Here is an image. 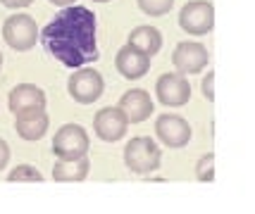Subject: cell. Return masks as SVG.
I'll list each match as a JSON object with an SVG mask.
<instances>
[{
	"instance_id": "1",
	"label": "cell",
	"mask_w": 255,
	"mask_h": 214,
	"mask_svg": "<svg viewBox=\"0 0 255 214\" xmlns=\"http://www.w3.org/2000/svg\"><path fill=\"white\" fill-rule=\"evenodd\" d=\"M98 22L96 14L84 5H67L53 22L38 34L48 55L69 69H79L98 60Z\"/></svg>"
},
{
	"instance_id": "2",
	"label": "cell",
	"mask_w": 255,
	"mask_h": 214,
	"mask_svg": "<svg viewBox=\"0 0 255 214\" xmlns=\"http://www.w3.org/2000/svg\"><path fill=\"white\" fill-rule=\"evenodd\" d=\"M160 162H162V150L148 136H136L124 147V164L138 176H148L160 169Z\"/></svg>"
},
{
	"instance_id": "3",
	"label": "cell",
	"mask_w": 255,
	"mask_h": 214,
	"mask_svg": "<svg viewBox=\"0 0 255 214\" xmlns=\"http://www.w3.org/2000/svg\"><path fill=\"white\" fill-rule=\"evenodd\" d=\"M91 150V141L86 129L79 124H65L53 136V152L57 159H79L86 157Z\"/></svg>"
},
{
	"instance_id": "4",
	"label": "cell",
	"mask_w": 255,
	"mask_h": 214,
	"mask_svg": "<svg viewBox=\"0 0 255 214\" xmlns=\"http://www.w3.org/2000/svg\"><path fill=\"white\" fill-rule=\"evenodd\" d=\"M67 93L79 105H91V102L100 100V95L105 93V81L96 69L79 67L67 81Z\"/></svg>"
},
{
	"instance_id": "5",
	"label": "cell",
	"mask_w": 255,
	"mask_h": 214,
	"mask_svg": "<svg viewBox=\"0 0 255 214\" xmlns=\"http://www.w3.org/2000/svg\"><path fill=\"white\" fill-rule=\"evenodd\" d=\"M2 38L17 53L31 50L38 41V26L31 14H12L2 24Z\"/></svg>"
},
{
	"instance_id": "6",
	"label": "cell",
	"mask_w": 255,
	"mask_h": 214,
	"mask_svg": "<svg viewBox=\"0 0 255 214\" xmlns=\"http://www.w3.org/2000/svg\"><path fill=\"white\" fill-rule=\"evenodd\" d=\"M179 26L189 36H205L215 26V7L208 0H191L179 12Z\"/></svg>"
},
{
	"instance_id": "7",
	"label": "cell",
	"mask_w": 255,
	"mask_h": 214,
	"mask_svg": "<svg viewBox=\"0 0 255 214\" xmlns=\"http://www.w3.org/2000/svg\"><path fill=\"white\" fill-rule=\"evenodd\" d=\"M210 62L208 48L198 41H181L172 53V65L179 74H200Z\"/></svg>"
},
{
	"instance_id": "8",
	"label": "cell",
	"mask_w": 255,
	"mask_h": 214,
	"mask_svg": "<svg viewBox=\"0 0 255 214\" xmlns=\"http://www.w3.org/2000/svg\"><path fill=\"white\" fill-rule=\"evenodd\" d=\"M191 124L179 117V114H160L155 119V136L160 138V143L172 150L186 147L191 141Z\"/></svg>"
},
{
	"instance_id": "9",
	"label": "cell",
	"mask_w": 255,
	"mask_h": 214,
	"mask_svg": "<svg viewBox=\"0 0 255 214\" xmlns=\"http://www.w3.org/2000/svg\"><path fill=\"white\" fill-rule=\"evenodd\" d=\"M127 129H129V119H127V114L120 107H103L93 117V131L105 143L122 141L127 136Z\"/></svg>"
},
{
	"instance_id": "10",
	"label": "cell",
	"mask_w": 255,
	"mask_h": 214,
	"mask_svg": "<svg viewBox=\"0 0 255 214\" xmlns=\"http://www.w3.org/2000/svg\"><path fill=\"white\" fill-rule=\"evenodd\" d=\"M155 95L165 107H184L191 100V83L184 74H162L155 83Z\"/></svg>"
},
{
	"instance_id": "11",
	"label": "cell",
	"mask_w": 255,
	"mask_h": 214,
	"mask_svg": "<svg viewBox=\"0 0 255 214\" xmlns=\"http://www.w3.org/2000/svg\"><path fill=\"white\" fill-rule=\"evenodd\" d=\"M115 67H117V71L127 81L143 79L145 74H148V69H150V57L145 55V53H141L138 48L127 43L117 53V57H115Z\"/></svg>"
},
{
	"instance_id": "12",
	"label": "cell",
	"mask_w": 255,
	"mask_h": 214,
	"mask_svg": "<svg viewBox=\"0 0 255 214\" xmlns=\"http://www.w3.org/2000/svg\"><path fill=\"white\" fill-rule=\"evenodd\" d=\"M120 110L127 114L129 124H141V122H145L153 114L155 107H153V98L148 95V90L133 88V90H127L120 98Z\"/></svg>"
},
{
	"instance_id": "13",
	"label": "cell",
	"mask_w": 255,
	"mask_h": 214,
	"mask_svg": "<svg viewBox=\"0 0 255 214\" xmlns=\"http://www.w3.org/2000/svg\"><path fill=\"white\" fill-rule=\"evenodd\" d=\"M7 107L10 112L17 117L22 112L29 110H43L45 107V93L33 83H19L10 90V98H7Z\"/></svg>"
},
{
	"instance_id": "14",
	"label": "cell",
	"mask_w": 255,
	"mask_h": 214,
	"mask_svg": "<svg viewBox=\"0 0 255 214\" xmlns=\"http://www.w3.org/2000/svg\"><path fill=\"white\" fill-rule=\"evenodd\" d=\"M48 124H50V119L45 114V107L43 110H29V112L14 117V131L24 141H41L48 131Z\"/></svg>"
},
{
	"instance_id": "15",
	"label": "cell",
	"mask_w": 255,
	"mask_h": 214,
	"mask_svg": "<svg viewBox=\"0 0 255 214\" xmlns=\"http://www.w3.org/2000/svg\"><path fill=\"white\" fill-rule=\"evenodd\" d=\"M91 162L89 157H79V159H57L53 167V179L57 183H79L89 176Z\"/></svg>"
},
{
	"instance_id": "16",
	"label": "cell",
	"mask_w": 255,
	"mask_h": 214,
	"mask_svg": "<svg viewBox=\"0 0 255 214\" xmlns=\"http://www.w3.org/2000/svg\"><path fill=\"white\" fill-rule=\"evenodd\" d=\"M129 45L138 48L141 53H145L148 57H153L160 53L162 48V34L157 31L155 26H136L131 34H129Z\"/></svg>"
},
{
	"instance_id": "17",
	"label": "cell",
	"mask_w": 255,
	"mask_h": 214,
	"mask_svg": "<svg viewBox=\"0 0 255 214\" xmlns=\"http://www.w3.org/2000/svg\"><path fill=\"white\" fill-rule=\"evenodd\" d=\"M7 181L10 183H41L43 181V174L36 169L33 164H19L7 174Z\"/></svg>"
},
{
	"instance_id": "18",
	"label": "cell",
	"mask_w": 255,
	"mask_h": 214,
	"mask_svg": "<svg viewBox=\"0 0 255 214\" xmlns=\"http://www.w3.org/2000/svg\"><path fill=\"white\" fill-rule=\"evenodd\" d=\"M136 2H138V10L148 17H165L174 7V0H136Z\"/></svg>"
},
{
	"instance_id": "19",
	"label": "cell",
	"mask_w": 255,
	"mask_h": 214,
	"mask_svg": "<svg viewBox=\"0 0 255 214\" xmlns=\"http://www.w3.org/2000/svg\"><path fill=\"white\" fill-rule=\"evenodd\" d=\"M196 176H198V181H203V183H212V181H215V152H208V155H203V157L198 159Z\"/></svg>"
},
{
	"instance_id": "20",
	"label": "cell",
	"mask_w": 255,
	"mask_h": 214,
	"mask_svg": "<svg viewBox=\"0 0 255 214\" xmlns=\"http://www.w3.org/2000/svg\"><path fill=\"white\" fill-rule=\"evenodd\" d=\"M203 95H205V100L208 102H215V71L210 74H205V79H203Z\"/></svg>"
},
{
	"instance_id": "21",
	"label": "cell",
	"mask_w": 255,
	"mask_h": 214,
	"mask_svg": "<svg viewBox=\"0 0 255 214\" xmlns=\"http://www.w3.org/2000/svg\"><path fill=\"white\" fill-rule=\"evenodd\" d=\"M7 162H10V145L0 138V169H5Z\"/></svg>"
},
{
	"instance_id": "22",
	"label": "cell",
	"mask_w": 255,
	"mask_h": 214,
	"mask_svg": "<svg viewBox=\"0 0 255 214\" xmlns=\"http://www.w3.org/2000/svg\"><path fill=\"white\" fill-rule=\"evenodd\" d=\"M33 0H0V5L10 7V10H19V7H29Z\"/></svg>"
},
{
	"instance_id": "23",
	"label": "cell",
	"mask_w": 255,
	"mask_h": 214,
	"mask_svg": "<svg viewBox=\"0 0 255 214\" xmlns=\"http://www.w3.org/2000/svg\"><path fill=\"white\" fill-rule=\"evenodd\" d=\"M53 5H57V7H67V5H74L77 0H50Z\"/></svg>"
},
{
	"instance_id": "24",
	"label": "cell",
	"mask_w": 255,
	"mask_h": 214,
	"mask_svg": "<svg viewBox=\"0 0 255 214\" xmlns=\"http://www.w3.org/2000/svg\"><path fill=\"white\" fill-rule=\"evenodd\" d=\"M93 2H110V0H93Z\"/></svg>"
},
{
	"instance_id": "25",
	"label": "cell",
	"mask_w": 255,
	"mask_h": 214,
	"mask_svg": "<svg viewBox=\"0 0 255 214\" xmlns=\"http://www.w3.org/2000/svg\"><path fill=\"white\" fill-rule=\"evenodd\" d=\"M0 67H2V55H0Z\"/></svg>"
}]
</instances>
